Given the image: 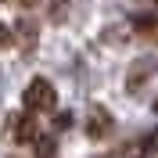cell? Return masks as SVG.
<instances>
[{
    "label": "cell",
    "instance_id": "1",
    "mask_svg": "<svg viewBox=\"0 0 158 158\" xmlns=\"http://www.w3.org/2000/svg\"><path fill=\"white\" fill-rule=\"evenodd\" d=\"M22 104H25V111H54L58 94H54V86L47 79H32L25 86V94H22Z\"/></svg>",
    "mask_w": 158,
    "mask_h": 158
},
{
    "label": "cell",
    "instance_id": "2",
    "mask_svg": "<svg viewBox=\"0 0 158 158\" xmlns=\"http://www.w3.org/2000/svg\"><path fill=\"white\" fill-rule=\"evenodd\" d=\"M11 129H15V140H18V144H36V140H40L36 111H25V115H15V118H11Z\"/></svg>",
    "mask_w": 158,
    "mask_h": 158
},
{
    "label": "cell",
    "instance_id": "3",
    "mask_svg": "<svg viewBox=\"0 0 158 158\" xmlns=\"http://www.w3.org/2000/svg\"><path fill=\"white\" fill-rule=\"evenodd\" d=\"M111 126H115V122H111V111L104 108V104H94V108H90V118H86V133L94 140H101V137L111 133Z\"/></svg>",
    "mask_w": 158,
    "mask_h": 158
},
{
    "label": "cell",
    "instance_id": "4",
    "mask_svg": "<svg viewBox=\"0 0 158 158\" xmlns=\"http://www.w3.org/2000/svg\"><path fill=\"white\" fill-rule=\"evenodd\" d=\"M158 65H155V58H151V54H144V58H137L133 61V69H129V83L126 86L129 90H140V83H144V79H148V72H155Z\"/></svg>",
    "mask_w": 158,
    "mask_h": 158
},
{
    "label": "cell",
    "instance_id": "5",
    "mask_svg": "<svg viewBox=\"0 0 158 158\" xmlns=\"http://www.w3.org/2000/svg\"><path fill=\"white\" fill-rule=\"evenodd\" d=\"M133 25H137V32L158 40V18H155V15H133Z\"/></svg>",
    "mask_w": 158,
    "mask_h": 158
},
{
    "label": "cell",
    "instance_id": "6",
    "mask_svg": "<svg viewBox=\"0 0 158 158\" xmlns=\"http://www.w3.org/2000/svg\"><path fill=\"white\" fill-rule=\"evenodd\" d=\"M54 151H58V140L54 137H40L36 140V158H50Z\"/></svg>",
    "mask_w": 158,
    "mask_h": 158
},
{
    "label": "cell",
    "instance_id": "7",
    "mask_svg": "<svg viewBox=\"0 0 158 158\" xmlns=\"http://www.w3.org/2000/svg\"><path fill=\"white\" fill-rule=\"evenodd\" d=\"M72 126V115L69 111H58V115H54V129H69Z\"/></svg>",
    "mask_w": 158,
    "mask_h": 158
},
{
    "label": "cell",
    "instance_id": "8",
    "mask_svg": "<svg viewBox=\"0 0 158 158\" xmlns=\"http://www.w3.org/2000/svg\"><path fill=\"white\" fill-rule=\"evenodd\" d=\"M155 108H158V101H155Z\"/></svg>",
    "mask_w": 158,
    "mask_h": 158
}]
</instances>
